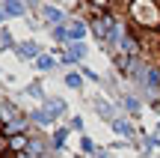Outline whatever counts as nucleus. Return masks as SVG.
I'll use <instances>...</instances> for the list:
<instances>
[{
	"label": "nucleus",
	"mask_w": 160,
	"mask_h": 158,
	"mask_svg": "<svg viewBox=\"0 0 160 158\" xmlns=\"http://www.w3.org/2000/svg\"><path fill=\"white\" fill-rule=\"evenodd\" d=\"M0 158H45V155H36L33 152V143H30L27 152H18L15 146H12V134L6 131V123L0 125Z\"/></svg>",
	"instance_id": "nucleus-1"
},
{
	"label": "nucleus",
	"mask_w": 160,
	"mask_h": 158,
	"mask_svg": "<svg viewBox=\"0 0 160 158\" xmlns=\"http://www.w3.org/2000/svg\"><path fill=\"white\" fill-rule=\"evenodd\" d=\"M18 54H21V57H36V54H39V45H36V42H24V45H18Z\"/></svg>",
	"instance_id": "nucleus-2"
},
{
	"label": "nucleus",
	"mask_w": 160,
	"mask_h": 158,
	"mask_svg": "<svg viewBox=\"0 0 160 158\" xmlns=\"http://www.w3.org/2000/svg\"><path fill=\"white\" fill-rule=\"evenodd\" d=\"M45 18L48 21H65V15H62V9H57V6H45Z\"/></svg>",
	"instance_id": "nucleus-3"
},
{
	"label": "nucleus",
	"mask_w": 160,
	"mask_h": 158,
	"mask_svg": "<svg viewBox=\"0 0 160 158\" xmlns=\"http://www.w3.org/2000/svg\"><path fill=\"white\" fill-rule=\"evenodd\" d=\"M122 51H125V54H131V57H133V54L139 51V48H137V39H133V36H125V39H122Z\"/></svg>",
	"instance_id": "nucleus-4"
},
{
	"label": "nucleus",
	"mask_w": 160,
	"mask_h": 158,
	"mask_svg": "<svg viewBox=\"0 0 160 158\" xmlns=\"http://www.w3.org/2000/svg\"><path fill=\"white\" fill-rule=\"evenodd\" d=\"M68 36H71V39H83V36H86V24H80V21H74V24H71V30H68Z\"/></svg>",
	"instance_id": "nucleus-5"
},
{
	"label": "nucleus",
	"mask_w": 160,
	"mask_h": 158,
	"mask_svg": "<svg viewBox=\"0 0 160 158\" xmlns=\"http://www.w3.org/2000/svg\"><path fill=\"white\" fill-rule=\"evenodd\" d=\"M9 15H24V3H18V0H6V6H3Z\"/></svg>",
	"instance_id": "nucleus-6"
},
{
	"label": "nucleus",
	"mask_w": 160,
	"mask_h": 158,
	"mask_svg": "<svg viewBox=\"0 0 160 158\" xmlns=\"http://www.w3.org/2000/svg\"><path fill=\"white\" fill-rule=\"evenodd\" d=\"M83 54H86L83 42H74V45H71V51H68V57H71V60H77V57H83Z\"/></svg>",
	"instance_id": "nucleus-7"
},
{
	"label": "nucleus",
	"mask_w": 160,
	"mask_h": 158,
	"mask_svg": "<svg viewBox=\"0 0 160 158\" xmlns=\"http://www.w3.org/2000/svg\"><path fill=\"white\" fill-rule=\"evenodd\" d=\"M0 45H12V36L6 30H0Z\"/></svg>",
	"instance_id": "nucleus-8"
},
{
	"label": "nucleus",
	"mask_w": 160,
	"mask_h": 158,
	"mask_svg": "<svg viewBox=\"0 0 160 158\" xmlns=\"http://www.w3.org/2000/svg\"><path fill=\"white\" fill-rule=\"evenodd\" d=\"M65 36H68V30H65V27H57V30H53V39H65Z\"/></svg>",
	"instance_id": "nucleus-9"
},
{
	"label": "nucleus",
	"mask_w": 160,
	"mask_h": 158,
	"mask_svg": "<svg viewBox=\"0 0 160 158\" xmlns=\"http://www.w3.org/2000/svg\"><path fill=\"white\" fill-rule=\"evenodd\" d=\"M27 3H36V0H27Z\"/></svg>",
	"instance_id": "nucleus-10"
}]
</instances>
